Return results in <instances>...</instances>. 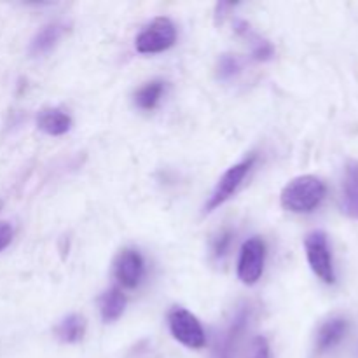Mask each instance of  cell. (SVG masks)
<instances>
[{
	"mask_svg": "<svg viewBox=\"0 0 358 358\" xmlns=\"http://www.w3.org/2000/svg\"><path fill=\"white\" fill-rule=\"evenodd\" d=\"M346 332H348V320L346 318L334 317L325 322L317 336L318 352H329L334 346H338L346 336Z\"/></svg>",
	"mask_w": 358,
	"mask_h": 358,
	"instance_id": "30bf717a",
	"label": "cell"
},
{
	"mask_svg": "<svg viewBox=\"0 0 358 358\" xmlns=\"http://www.w3.org/2000/svg\"><path fill=\"white\" fill-rule=\"evenodd\" d=\"M266 262V243L261 238L254 236L241 247L238 261V278L245 285H255L261 280Z\"/></svg>",
	"mask_w": 358,
	"mask_h": 358,
	"instance_id": "8992f818",
	"label": "cell"
},
{
	"mask_svg": "<svg viewBox=\"0 0 358 358\" xmlns=\"http://www.w3.org/2000/svg\"><path fill=\"white\" fill-rule=\"evenodd\" d=\"M341 208L346 215L358 220V161H350L345 168Z\"/></svg>",
	"mask_w": 358,
	"mask_h": 358,
	"instance_id": "9c48e42d",
	"label": "cell"
},
{
	"mask_svg": "<svg viewBox=\"0 0 358 358\" xmlns=\"http://www.w3.org/2000/svg\"><path fill=\"white\" fill-rule=\"evenodd\" d=\"M252 318V308L248 304L238 308V311L234 313L233 320L229 322L226 329H224L222 334L217 339L215 352H213V358H233L236 353L238 345H240L241 338H243V332L247 331L248 324H250Z\"/></svg>",
	"mask_w": 358,
	"mask_h": 358,
	"instance_id": "52a82bcc",
	"label": "cell"
},
{
	"mask_svg": "<svg viewBox=\"0 0 358 358\" xmlns=\"http://www.w3.org/2000/svg\"><path fill=\"white\" fill-rule=\"evenodd\" d=\"M245 358H271V348H269L268 339L262 338V336L252 339L250 348H248Z\"/></svg>",
	"mask_w": 358,
	"mask_h": 358,
	"instance_id": "e0dca14e",
	"label": "cell"
},
{
	"mask_svg": "<svg viewBox=\"0 0 358 358\" xmlns=\"http://www.w3.org/2000/svg\"><path fill=\"white\" fill-rule=\"evenodd\" d=\"M37 126L51 136H62L72 128V119L59 108H44L37 117Z\"/></svg>",
	"mask_w": 358,
	"mask_h": 358,
	"instance_id": "8fae6325",
	"label": "cell"
},
{
	"mask_svg": "<svg viewBox=\"0 0 358 358\" xmlns=\"http://www.w3.org/2000/svg\"><path fill=\"white\" fill-rule=\"evenodd\" d=\"M65 34V24L62 23H49L42 28L41 31H37V35L34 37L30 44V52L34 56L45 55V52L51 51L56 44L59 42V38Z\"/></svg>",
	"mask_w": 358,
	"mask_h": 358,
	"instance_id": "7c38bea8",
	"label": "cell"
},
{
	"mask_svg": "<svg viewBox=\"0 0 358 358\" xmlns=\"http://www.w3.org/2000/svg\"><path fill=\"white\" fill-rule=\"evenodd\" d=\"M327 194L324 182L315 175H301L283 187L280 201L285 210L292 213L313 212Z\"/></svg>",
	"mask_w": 358,
	"mask_h": 358,
	"instance_id": "6da1fadb",
	"label": "cell"
},
{
	"mask_svg": "<svg viewBox=\"0 0 358 358\" xmlns=\"http://www.w3.org/2000/svg\"><path fill=\"white\" fill-rule=\"evenodd\" d=\"M231 240H233V233H231V231H222V233L213 240V257L222 259L224 255L227 254V250H229Z\"/></svg>",
	"mask_w": 358,
	"mask_h": 358,
	"instance_id": "ac0fdd59",
	"label": "cell"
},
{
	"mask_svg": "<svg viewBox=\"0 0 358 358\" xmlns=\"http://www.w3.org/2000/svg\"><path fill=\"white\" fill-rule=\"evenodd\" d=\"M241 70V62L238 56L233 55H224L220 56L219 66H217V72L222 80H229L233 77H236Z\"/></svg>",
	"mask_w": 358,
	"mask_h": 358,
	"instance_id": "2e32d148",
	"label": "cell"
},
{
	"mask_svg": "<svg viewBox=\"0 0 358 358\" xmlns=\"http://www.w3.org/2000/svg\"><path fill=\"white\" fill-rule=\"evenodd\" d=\"M14 236V229L9 222H0V252L6 250Z\"/></svg>",
	"mask_w": 358,
	"mask_h": 358,
	"instance_id": "ffe728a7",
	"label": "cell"
},
{
	"mask_svg": "<svg viewBox=\"0 0 358 358\" xmlns=\"http://www.w3.org/2000/svg\"><path fill=\"white\" fill-rule=\"evenodd\" d=\"M84 334H86V322L79 315H69L56 327V338L66 345L79 343L84 338Z\"/></svg>",
	"mask_w": 358,
	"mask_h": 358,
	"instance_id": "5bb4252c",
	"label": "cell"
},
{
	"mask_svg": "<svg viewBox=\"0 0 358 358\" xmlns=\"http://www.w3.org/2000/svg\"><path fill=\"white\" fill-rule=\"evenodd\" d=\"M0 208H2V201H0Z\"/></svg>",
	"mask_w": 358,
	"mask_h": 358,
	"instance_id": "44dd1931",
	"label": "cell"
},
{
	"mask_svg": "<svg viewBox=\"0 0 358 358\" xmlns=\"http://www.w3.org/2000/svg\"><path fill=\"white\" fill-rule=\"evenodd\" d=\"M168 325H170L171 336L187 348L199 350L205 346L206 338L201 322L185 308H173L168 313Z\"/></svg>",
	"mask_w": 358,
	"mask_h": 358,
	"instance_id": "277c9868",
	"label": "cell"
},
{
	"mask_svg": "<svg viewBox=\"0 0 358 358\" xmlns=\"http://www.w3.org/2000/svg\"><path fill=\"white\" fill-rule=\"evenodd\" d=\"M273 56V45L266 41H257L254 44V58L259 62H264Z\"/></svg>",
	"mask_w": 358,
	"mask_h": 358,
	"instance_id": "d6986e66",
	"label": "cell"
},
{
	"mask_svg": "<svg viewBox=\"0 0 358 358\" xmlns=\"http://www.w3.org/2000/svg\"><path fill=\"white\" fill-rule=\"evenodd\" d=\"M115 280L126 289H135L140 285L143 275H145V262L138 250L126 248L115 257L114 262Z\"/></svg>",
	"mask_w": 358,
	"mask_h": 358,
	"instance_id": "ba28073f",
	"label": "cell"
},
{
	"mask_svg": "<svg viewBox=\"0 0 358 358\" xmlns=\"http://www.w3.org/2000/svg\"><path fill=\"white\" fill-rule=\"evenodd\" d=\"M126 308V297L121 292V289L114 287V289L107 290L103 296L100 297V313L103 322L110 324L115 322L122 313H124Z\"/></svg>",
	"mask_w": 358,
	"mask_h": 358,
	"instance_id": "4fadbf2b",
	"label": "cell"
},
{
	"mask_svg": "<svg viewBox=\"0 0 358 358\" xmlns=\"http://www.w3.org/2000/svg\"><path fill=\"white\" fill-rule=\"evenodd\" d=\"M175 41H177V28L173 21L166 16H159L143 27L136 37L135 48L142 55H156V52L168 51Z\"/></svg>",
	"mask_w": 358,
	"mask_h": 358,
	"instance_id": "7a4b0ae2",
	"label": "cell"
},
{
	"mask_svg": "<svg viewBox=\"0 0 358 358\" xmlns=\"http://www.w3.org/2000/svg\"><path fill=\"white\" fill-rule=\"evenodd\" d=\"M304 248H306V257L310 262V268L313 269L315 275L327 285L336 282L334 261H332L331 245L329 238L324 231H313L304 240Z\"/></svg>",
	"mask_w": 358,
	"mask_h": 358,
	"instance_id": "3957f363",
	"label": "cell"
},
{
	"mask_svg": "<svg viewBox=\"0 0 358 358\" xmlns=\"http://www.w3.org/2000/svg\"><path fill=\"white\" fill-rule=\"evenodd\" d=\"M163 80H150V83L143 84V86L135 93L136 107L142 108V110H152V108L159 103L161 96H163Z\"/></svg>",
	"mask_w": 358,
	"mask_h": 358,
	"instance_id": "9a60e30c",
	"label": "cell"
},
{
	"mask_svg": "<svg viewBox=\"0 0 358 358\" xmlns=\"http://www.w3.org/2000/svg\"><path fill=\"white\" fill-rule=\"evenodd\" d=\"M254 163H255V156L247 157V159L240 161L238 164L231 166L229 170L220 177V180L217 182L215 189H213L212 196H210L208 203H206L205 206L206 212L208 213L213 212V210H217L219 206H222L227 199L233 198L234 192L240 189L241 182L245 180V177H247L248 171H250V168L254 166Z\"/></svg>",
	"mask_w": 358,
	"mask_h": 358,
	"instance_id": "5b68a950",
	"label": "cell"
}]
</instances>
